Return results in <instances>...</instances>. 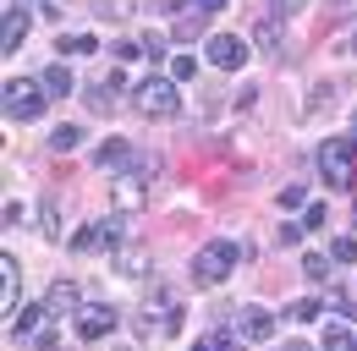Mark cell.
<instances>
[{
  "mask_svg": "<svg viewBox=\"0 0 357 351\" xmlns=\"http://www.w3.org/2000/svg\"><path fill=\"white\" fill-rule=\"evenodd\" d=\"M236 263H242V247H236L231 236H215V242L198 247V258H192V280H198V286H220V280H231Z\"/></svg>",
  "mask_w": 357,
  "mask_h": 351,
  "instance_id": "obj_1",
  "label": "cell"
},
{
  "mask_svg": "<svg viewBox=\"0 0 357 351\" xmlns=\"http://www.w3.org/2000/svg\"><path fill=\"white\" fill-rule=\"evenodd\" d=\"M132 104H137V116H149V121H171L181 110L176 77H143V83L132 88Z\"/></svg>",
  "mask_w": 357,
  "mask_h": 351,
  "instance_id": "obj_2",
  "label": "cell"
},
{
  "mask_svg": "<svg viewBox=\"0 0 357 351\" xmlns=\"http://www.w3.org/2000/svg\"><path fill=\"white\" fill-rule=\"evenodd\" d=\"M45 83L39 77H11L6 93H0V104H6V121H39L45 116Z\"/></svg>",
  "mask_w": 357,
  "mask_h": 351,
  "instance_id": "obj_3",
  "label": "cell"
},
{
  "mask_svg": "<svg viewBox=\"0 0 357 351\" xmlns=\"http://www.w3.org/2000/svg\"><path fill=\"white\" fill-rule=\"evenodd\" d=\"M352 159H357V143L352 137H324L319 143V176L330 181V187H352Z\"/></svg>",
  "mask_w": 357,
  "mask_h": 351,
  "instance_id": "obj_4",
  "label": "cell"
},
{
  "mask_svg": "<svg viewBox=\"0 0 357 351\" xmlns=\"http://www.w3.org/2000/svg\"><path fill=\"white\" fill-rule=\"evenodd\" d=\"M204 55H209L215 72H242V66H248V39H236V33H215Z\"/></svg>",
  "mask_w": 357,
  "mask_h": 351,
  "instance_id": "obj_5",
  "label": "cell"
},
{
  "mask_svg": "<svg viewBox=\"0 0 357 351\" xmlns=\"http://www.w3.org/2000/svg\"><path fill=\"white\" fill-rule=\"evenodd\" d=\"M231 329L242 335V346H264V341H275V313L269 307H242Z\"/></svg>",
  "mask_w": 357,
  "mask_h": 351,
  "instance_id": "obj_6",
  "label": "cell"
},
{
  "mask_svg": "<svg viewBox=\"0 0 357 351\" xmlns=\"http://www.w3.org/2000/svg\"><path fill=\"white\" fill-rule=\"evenodd\" d=\"M17 307H22V274H17V258L6 253L0 258V313H6V329H11Z\"/></svg>",
  "mask_w": 357,
  "mask_h": 351,
  "instance_id": "obj_7",
  "label": "cell"
},
{
  "mask_svg": "<svg viewBox=\"0 0 357 351\" xmlns=\"http://www.w3.org/2000/svg\"><path fill=\"white\" fill-rule=\"evenodd\" d=\"M116 324H121V313H116V307H89V313L77 318V341H89V346H93V341H105Z\"/></svg>",
  "mask_w": 357,
  "mask_h": 351,
  "instance_id": "obj_8",
  "label": "cell"
},
{
  "mask_svg": "<svg viewBox=\"0 0 357 351\" xmlns=\"http://www.w3.org/2000/svg\"><path fill=\"white\" fill-rule=\"evenodd\" d=\"M116 236H121V219H105V225H83V231L72 236V247H77V253H93V247L105 253V247H116Z\"/></svg>",
  "mask_w": 357,
  "mask_h": 351,
  "instance_id": "obj_9",
  "label": "cell"
},
{
  "mask_svg": "<svg viewBox=\"0 0 357 351\" xmlns=\"http://www.w3.org/2000/svg\"><path fill=\"white\" fill-rule=\"evenodd\" d=\"M28 39V6H6V17H0V49L11 55V49H22Z\"/></svg>",
  "mask_w": 357,
  "mask_h": 351,
  "instance_id": "obj_10",
  "label": "cell"
},
{
  "mask_svg": "<svg viewBox=\"0 0 357 351\" xmlns=\"http://www.w3.org/2000/svg\"><path fill=\"white\" fill-rule=\"evenodd\" d=\"M45 307H50L55 324H61L66 313H77V280H55V286L45 291Z\"/></svg>",
  "mask_w": 357,
  "mask_h": 351,
  "instance_id": "obj_11",
  "label": "cell"
},
{
  "mask_svg": "<svg viewBox=\"0 0 357 351\" xmlns=\"http://www.w3.org/2000/svg\"><path fill=\"white\" fill-rule=\"evenodd\" d=\"M132 159H137L132 143H121V137H110V143L93 154V165H99V171H132Z\"/></svg>",
  "mask_w": 357,
  "mask_h": 351,
  "instance_id": "obj_12",
  "label": "cell"
},
{
  "mask_svg": "<svg viewBox=\"0 0 357 351\" xmlns=\"http://www.w3.org/2000/svg\"><path fill=\"white\" fill-rule=\"evenodd\" d=\"M39 83H45V93H55V99H66V93H72V72H66L61 61H50V66H45V77H39Z\"/></svg>",
  "mask_w": 357,
  "mask_h": 351,
  "instance_id": "obj_13",
  "label": "cell"
},
{
  "mask_svg": "<svg viewBox=\"0 0 357 351\" xmlns=\"http://www.w3.org/2000/svg\"><path fill=\"white\" fill-rule=\"evenodd\" d=\"M137 203H143V181H137V176H121V181H116V209L127 214Z\"/></svg>",
  "mask_w": 357,
  "mask_h": 351,
  "instance_id": "obj_14",
  "label": "cell"
},
{
  "mask_svg": "<svg viewBox=\"0 0 357 351\" xmlns=\"http://www.w3.org/2000/svg\"><path fill=\"white\" fill-rule=\"evenodd\" d=\"M93 11H99V22H127L137 11V0H93Z\"/></svg>",
  "mask_w": 357,
  "mask_h": 351,
  "instance_id": "obj_15",
  "label": "cell"
},
{
  "mask_svg": "<svg viewBox=\"0 0 357 351\" xmlns=\"http://www.w3.org/2000/svg\"><path fill=\"white\" fill-rule=\"evenodd\" d=\"M55 49H61V55H89V49H99V39H93V33H61Z\"/></svg>",
  "mask_w": 357,
  "mask_h": 351,
  "instance_id": "obj_16",
  "label": "cell"
},
{
  "mask_svg": "<svg viewBox=\"0 0 357 351\" xmlns=\"http://www.w3.org/2000/svg\"><path fill=\"white\" fill-rule=\"evenodd\" d=\"M77 143H83V127H55L50 132V148H55V154H72Z\"/></svg>",
  "mask_w": 357,
  "mask_h": 351,
  "instance_id": "obj_17",
  "label": "cell"
},
{
  "mask_svg": "<svg viewBox=\"0 0 357 351\" xmlns=\"http://www.w3.org/2000/svg\"><path fill=\"white\" fill-rule=\"evenodd\" d=\"M324 351H357V335H347L341 324H324Z\"/></svg>",
  "mask_w": 357,
  "mask_h": 351,
  "instance_id": "obj_18",
  "label": "cell"
},
{
  "mask_svg": "<svg viewBox=\"0 0 357 351\" xmlns=\"http://www.w3.org/2000/svg\"><path fill=\"white\" fill-rule=\"evenodd\" d=\"M253 39H259L264 55H275V49H280V22H259V28H253Z\"/></svg>",
  "mask_w": 357,
  "mask_h": 351,
  "instance_id": "obj_19",
  "label": "cell"
},
{
  "mask_svg": "<svg viewBox=\"0 0 357 351\" xmlns=\"http://www.w3.org/2000/svg\"><path fill=\"white\" fill-rule=\"evenodd\" d=\"M198 33H204V11L192 6V11H187V17H181V22H176V39L187 44V39H198Z\"/></svg>",
  "mask_w": 357,
  "mask_h": 351,
  "instance_id": "obj_20",
  "label": "cell"
},
{
  "mask_svg": "<svg viewBox=\"0 0 357 351\" xmlns=\"http://www.w3.org/2000/svg\"><path fill=\"white\" fill-rule=\"evenodd\" d=\"M121 274H149V253H143V247H127V253H121Z\"/></svg>",
  "mask_w": 357,
  "mask_h": 351,
  "instance_id": "obj_21",
  "label": "cell"
},
{
  "mask_svg": "<svg viewBox=\"0 0 357 351\" xmlns=\"http://www.w3.org/2000/svg\"><path fill=\"white\" fill-rule=\"evenodd\" d=\"M171 77H176V83H192V77H198V61H192V55H176V61H171Z\"/></svg>",
  "mask_w": 357,
  "mask_h": 351,
  "instance_id": "obj_22",
  "label": "cell"
},
{
  "mask_svg": "<svg viewBox=\"0 0 357 351\" xmlns=\"http://www.w3.org/2000/svg\"><path fill=\"white\" fill-rule=\"evenodd\" d=\"M303 274H308V280H330V258L308 253V258H303Z\"/></svg>",
  "mask_w": 357,
  "mask_h": 351,
  "instance_id": "obj_23",
  "label": "cell"
},
{
  "mask_svg": "<svg viewBox=\"0 0 357 351\" xmlns=\"http://www.w3.org/2000/svg\"><path fill=\"white\" fill-rule=\"evenodd\" d=\"M280 209H308V187H286L280 192Z\"/></svg>",
  "mask_w": 357,
  "mask_h": 351,
  "instance_id": "obj_24",
  "label": "cell"
},
{
  "mask_svg": "<svg viewBox=\"0 0 357 351\" xmlns=\"http://www.w3.org/2000/svg\"><path fill=\"white\" fill-rule=\"evenodd\" d=\"M324 203H308V209H303V219H297V225H303V231H319V225H324Z\"/></svg>",
  "mask_w": 357,
  "mask_h": 351,
  "instance_id": "obj_25",
  "label": "cell"
},
{
  "mask_svg": "<svg viewBox=\"0 0 357 351\" xmlns=\"http://www.w3.org/2000/svg\"><path fill=\"white\" fill-rule=\"evenodd\" d=\"M291 318H297V324H313V318H319V302H313V297L291 302Z\"/></svg>",
  "mask_w": 357,
  "mask_h": 351,
  "instance_id": "obj_26",
  "label": "cell"
},
{
  "mask_svg": "<svg viewBox=\"0 0 357 351\" xmlns=\"http://www.w3.org/2000/svg\"><path fill=\"white\" fill-rule=\"evenodd\" d=\"M330 253H335V263H357V242H352V236H341Z\"/></svg>",
  "mask_w": 357,
  "mask_h": 351,
  "instance_id": "obj_27",
  "label": "cell"
},
{
  "mask_svg": "<svg viewBox=\"0 0 357 351\" xmlns=\"http://www.w3.org/2000/svg\"><path fill=\"white\" fill-rule=\"evenodd\" d=\"M45 236H50V242L61 236V214H55V203H45Z\"/></svg>",
  "mask_w": 357,
  "mask_h": 351,
  "instance_id": "obj_28",
  "label": "cell"
},
{
  "mask_svg": "<svg viewBox=\"0 0 357 351\" xmlns=\"http://www.w3.org/2000/svg\"><path fill=\"white\" fill-rule=\"evenodd\" d=\"M33 351H55V324H50V329H39V335H33Z\"/></svg>",
  "mask_w": 357,
  "mask_h": 351,
  "instance_id": "obj_29",
  "label": "cell"
},
{
  "mask_svg": "<svg viewBox=\"0 0 357 351\" xmlns=\"http://www.w3.org/2000/svg\"><path fill=\"white\" fill-rule=\"evenodd\" d=\"M143 55H165V39L160 33H143Z\"/></svg>",
  "mask_w": 357,
  "mask_h": 351,
  "instance_id": "obj_30",
  "label": "cell"
},
{
  "mask_svg": "<svg viewBox=\"0 0 357 351\" xmlns=\"http://www.w3.org/2000/svg\"><path fill=\"white\" fill-rule=\"evenodd\" d=\"M192 6H198V11H204V17H215V11H220L225 0H192Z\"/></svg>",
  "mask_w": 357,
  "mask_h": 351,
  "instance_id": "obj_31",
  "label": "cell"
},
{
  "mask_svg": "<svg viewBox=\"0 0 357 351\" xmlns=\"http://www.w3.org/2000/svg\"><path fill=\"white\" fill-rule=\"evenodd\" d=\"M181 6H187V0H160V11H181Z\"/></svg>",
  "mask_w": 357,
  "mask_h": 351,
  "instance_id": "obj_32",
  "label": "cell"
},
{
  "mask_svg": "<svg viewBox=\"0 0 357 351\" xmlns=\"http://www.w3.org/2000/svg\"><path fill=\"white\" fill-rule=\"evenodd\" d=\"M280 351H313V346H308V341H291V346H280Z\"/></svg>",
  "mask_w": 357,
  "mask_h": 351,
  "instance_id": "obj_33",
  "label": "cell"
},
{
  "mask_svg": "<svg viewBox=\"0 0 357 351\" xmlns=\"http://www.w3.org/2000/svg\"><path fill=\"white\" fill-rule=\"evenodd\" d=\"M275 11H297V0H275Z\"/></svg>",
  "mask_w": 357,
  "mask_h": 351,
  "instance_id": "obj_34",
  "label": "cell"
},
{
  "mask_svg": "<svg viewBox=\"0 0 357 351\" xmlns=\"http://www.w3.org/2000/svg\"><path fill=\"white\" fill-rule=\"evenodd\" d=\"M352 55H357V33H352Z\"/></svg>",
  "mask_w": 357,
  "mask_h": 351,
  "instance_id": "obj_35",
  "label": "cell"
}]
</instances>
